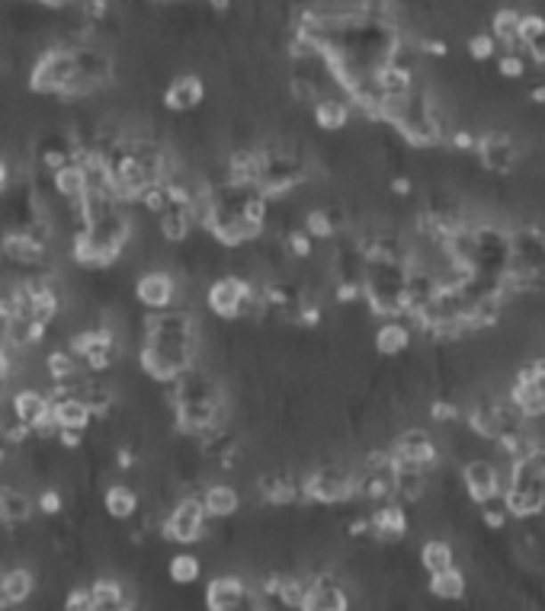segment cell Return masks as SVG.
Segmentation results:
<instances>
[{
    "label": "cell",
    "mask_w": 545,
    "mask_h": 611,
    "mask_svg": "<svg viewBox=\"0 0 545 611\" xmlns=\"http://www.w3.org/2000/svg\"><path fill=\"white\" fill-rule=\"evenodd\" d=\"M411 340H414V330H411L404 320L398 318H388L382 326L376 330V336H372V346H376L378 356L385 358H395L401 356V352H408Z\"/></svg>",
    "instance_id": "cell-23"
},
{
    "label": "cell",
    "mask_w": 545,
    "mask_h": 611,
    "mask_svg": "<svg viewBox=\"0 0 545 611\" xmlns=\"http://www.w3.org/2000/svg\"><path fill=\"white\" fill-rule=\"evenodd\" d=\"M74 80V58L71 45L52 42L48 48H42L39 55L32 58L29 74H26V87L36 96H48V100H61L68 93Z\"/></svg>",
    "instance_id": "cell-2"
},
{
    "label": "cell",
    "mask_w": 545,
    "mask_h": 611,
    "mask_svg": "<svg viewBox=\"0 0 545 611\" xmlns=\"http://www.w3.org/2000/svg\"><path fill=\"white\" fill-rule=\"evenodd\" d=\"M520 10L513 7H500L494 13V20H491V32H494V39L500 42V45H517L520 42Z\"/></svg>",
    "instance_id": "cell-30"
},
{
    "label": "cell",
    "mask_w": 545,
    "mask_h": 611,
    "mask_svg": "<svg viewBox=\"0 0 545 611\" xmlns=\"http://www.w3.org/2000/svg\"><path fill=\"white\" fill-rule=\"evenodd\" d=\"M356 496L353 470L340 464H318L312 474L302 477V500L314 506H340Z\"/></svg>",
    "instance_id": "cell-3"
},
{
    "label": "cell",
    "mask_w": 545,
    "mask_h": 611,
    "mask_svg": "<svg viewBox=\"0 0 545 611\" xmlns=\"http://www.w3.org/2000/svg\"><path fill=\"white\" fill-rule=\"evenodd\" d=\"M372 525V541H382V544H395L408 535V512H404V502H392L385 500L382 506L369 516Z\"/></svg>",
    "instance_id": "cell-18"
},
{
    "label": "cell",
    "mask_w": 545,
    "mask_h": 611,
    "mask_svg": "<svg viewBox=\"0 0 545 611\" xmlns=\"http://www.w3.org/2000/svg\"><path fill=\"white\" fill-rule=\"evenodd\" d=\"M10 413L32 426L52 413V394L36 388V384H20V388L10 390Z\"/></svg>",
    "instance_id": "cell-20"
},
{
    "label": "cell",
    "mask_w": 545,
    "mask_h": 611,
    "mask_svg": "<svg viewBox=\"0 0 545 611\" xmlns=\"http://www.w3.org/2000/svg\"><path fill=\"white\" fill-rule=\"evenodd\" d=\"M36 512L39 516H45V519H58L64 512V496H61V490L58 486H42L39 490V496H36Z\"/></svg>",
    "instance_id": "cell-34"
},
{
    "label": "cell",
    "mask_w": 545,
    "mask_h": 611,
    "mask_svg": "<svg viewBox=\"0 0 545 611\" xmlns=\"http://www.w3.org/2000/svg\"><path fill=\"white\" fill-rule=\"evenodd\" d=\"M206 4H208V10H212V13H228L234 0H206Z\"/></svg>",
    "instance_id": "cell-46"
},
{
    "label": "cell",
    "mask_w": 545,
    "mask_h": 611,
    "mask_svg": "<svg viewBox=\"0 0 545 611\" xmlns=\"http://www.w3.org/2000/svg\"><path fill=\"white\" fill-rule=\"evenodd\" d=\"M36 589H39V576H36V570H32V567H26V564L7 567L4 596H7L10 608H20V605L29 602V599L36 596Z\"/></svg>",
    "instance_id": "cell-24"
},
{
    "label": "cell",
    "mask_w": 545,
    "mask_h": 611,
    "mask_svg": "<svg viewBox=\"0 0 545 611\" xmlns=\"http://www.w3.org/2000/svg\"><path fill=\"white\" fill-rule=\"evenodd\" d=\"M135 205L142 208L144 214H151V218H158V214L170 205L167 183H164V180H158V183H148V186L142 189V196L135 199Z\"/></svg>",
    "instance_id": "cell-33"
},
{
    "label": "cell",
    "mask_w": 545,
    "mask_h": 611,
    "mask_svg": "<svg viewBox=\"0 0 545 611\" xmlns=\"http://www.w3.org/2000/svg\"><path fill=\"white\" fill-rule=\"evenodd\" d=\"M475 151H478L481 164L494 170V173H510L517 167V144H513V138L507 132H484V135H478V148Z\"/></svg>",
    "instance_id": "cell-16"
},
{
    "label": "cell",
    "mask_w": 545,
    "mask_h": 611,
    "mask_svg": "<svg viewBox=\"0 0 545 611\" xmlns=\"http://www.w3.org/2000/svg\"><path fill=\"white\" fill-rule=\"evenodd\" d=\"M510 404L523 420L545 416V372L536 366L520 368L517 382L510 384Z\"/></svg>",
    "instance_id": "cell-8"
},
{
    "label": "cell",
    "mask_w": 545,
    "mask_h": 611,
    "mask_svg": "<svg viewBox=\"0 0 545 611\" xmlns=\"http://www.w3.org/2000/svg\"><path fill=\"white\" fill-rule=\"evenodd\" d=\"M545 36V16L542 13H523L520 16V42Z\"/></svg>",
    "instance_id": "cell-39"
},
{
    "label": "cell",
    "mask_w": 545,
    "mask_h": 611,
    "mask_svg": "<svg viewBox=\"0 0 545 611\" xmlns=\"http://www.w3.org/2000/svg\"><path fill=\"white\" fill-rule=\"evenodd\" d=\"M52 416H55L58 429H80V432H87L94 426V413H90V406L84 404V398H80L77 390H58V394H52Z\"/></svg>",
    "instance_id": "cell-17"
},
{
    "label": "cell",
    "mask_w": 545,
    "mask_h": 611,
    "mask_svg": "<svg viewBox=\"0 0 545 611\" xmlns=\"http://www.w3.org/2000/svg\"><path fill=\"white\" fill-rule=\"evenodd\" d=\"M462 484H465V493H468V500L472 502H488V500H497L500 493H504V484H500V470L491 464L488 458H468L462 464Z\"/></svg>",
    "instance_id": "cell-10"
},
{
    "label": "cell",
    "mask_w": 545,
    "mask_h": 611,
    "mask_svg": "<svg viewBox=\"0 0 545 611\" xmlns=\"http://www.w3.org/2000/svg\"><path fill=\"white\" fill-rule=\"evenodd\" d=\"M256 496L272 509L296 506L302 502V480H296L289 470H266L256 477Z\"/></svg>",
    "instance_id": "cell-11"
},
{
    "label": "cell",
    "mask_w": 545,
    "mask_h": 611,
    "mask_svg": "<svg viewBox=\"0 0 545 611\" xmlns=\"http://www.w3.org/2000/svg\"><path fill=\"white\" fill-rule=\"evenodd\" d=\"M158 538L164 544H176V548H192V544H206L208 538V519L202 509L199 490H186L183 496H176L167 506L164 519H160Z\"/></svg>",
    "instance_id": "cell-1"
},
{
    "label": "cell",
    "mask_w": 545,
    "mask_h": 611,
    "mask_svg": "<svg viewBox=\"0 0 545 611\" xmlns=\"http://www.w3.org/2000/svg\"><path fill=\"white\" fill-rule=\"evenodd\" d=\"M36 516V500L10 480H0V528H26Z\"/></svg>",
    "instance_id": "cell-15"
},
{
    "label": "cell",
    "mask_w": 545,
    "mask_h": 611,
    "mask_svg": "<svg viewBox=\"0 0 545 611\" xmlns=\"http://www.w3.org/2000/svg\"><path fill=\"white\" fill-rule=\"evenodd\" d=\"M52 189L61 202H77L87 192V180H84V167L77 160H68L58 170H52Z\"/></svg>",
    "instance_id": "cell-25"
},
{
    "label": "cell",
    "mask_w": 545,
    "mask_h": 611,
    "mask_svg": "<svg viewBox=\"0 0 545 611\" xmlns=\"http://www.w3.org/2000/svg\"><path fill=\"white\" fill-rule=\"evenodd\" d=\"M282 250H286L289 260H298V262L312 260L314 237L305 228H292V230H286V237H282Z\"/></svg>",
    "instance_id": "cell-32"
},
{
    "label": "cell",
    "mask_w": 545,
    "mask_h": 611,
    "mask_svg": "<svg viewBox=\"0 0 545 611\" xmlns=\"http://www.w3.org/2000/svg\"><path fill=\"white\" fill-rule=\"evenodd\" d=\"M132 292H135V301L142 304L144 310L174 308V304L180 301V278H176V272L151 266V269H144L142 276L135 278Z\"/></svg>",
    "instance_id": "cell-5"
},
{
    "label": "cell",
    "mask_w": 545,
    "mask_h": 611,
    "mask_svg": "<svg viewBox=\"0 0 545 611\" xmlns=\"http://www.w3.org/2000/svg\"><path fill=\"white\" fill-rule=\"evenodd\" d=\"M302 228L308 230L314 240H330V237H337L340 221H337V214L330 212V208H308L302 218Z\"/></svg>",
    "instance_id": "cell-31"
},
{
    "label": "cell",
    "mask_w": 545,
    "mask_h": 611,
    "mask_svg": "<svg viewBox=\"0 0 545 611\" xmlns=\"http://www.w3.org/2000/svg\"><path fill=\"white\" fill-rule=\"evenodd\" d=\"M61 605H64V611H96V599H94V592H90V583L87 586L77 583V586L68 589Z\"/></svg>",
    "instance_id": "cell-35"
},
{
    "label": "cell",
    "mask_w": 545,
    "mask_h": 611,
    "mask_svg": "<svg viewBox=\"0 0 545 611\" xmlns=\"http://www.w3.org/2000/svg\"><path fill=\"white\" fill-rule=\"evenodd\" d=\"M526 45V52L533 55V61L536 64H545V36H539V39H529V42H523Z\"/></svg>",
    "instance_id": "cell-44"
},
{
    "label": "cell",
    "mask_w": 545,
    "mask_h": 611,
    "mask_svg": "<svg viewBox=\"0 0 545 611\" xmlns=\"http://www.w3.org/2000/svg\"><path fill=\"white\" fill-rule=\"evenodd\" d=\"M36 4H39V7H45V10H64L68 4H71V0H36Z\"/></svg>",
    "instance_id": "cell-48"
},
{
    "label": "cell",
    "mask_w": 545,
    "mask_h": 611,
    "mask_svg": "<svg viewBox=\"0 0 545 611\" xmlns=\"http://www.w3.org/2000/svg\"><path fill=\"white\" fill-rule=\"evenodd\" d=\"M84 436H87V432H80V429H58L55 445L64 448V452H80V448H84Z\"/></svg>",
    "instance_id": "cell-40"
},
{
    "label": "cell",
    "mask_w": 545,
    "mask_h": 611,
    "mask_svg": "<svg viewBox=\"0 0 545 611\" xmlns=\"http://www.w3.org/2000/svg\"><path fill=\"white\" fill-rule=\"evenodd\" d=\"M507 512L513 519H536L545 512V480H523V484H507L500 493Z\"/></svg>",
    "instance_id": "cell-12"
},
{
    "label": "cell",
    "mask_w": 545,
    "mask_h": 611,
    "mask_svg": "<svg viewBox=\"0 0 545 611\" xmlns=\"http://www.w3.org/2000/svg\"><path fill=\"white\" fill-rule=\"evenodd\" d=\"M465 586H468V583H465V573L452 564L440 573H430L427 592H430L433 599H443V602H459V599H465Z\"/></svg>",
    "instance_id": "cell-26"
},
{
    "label": "cell",
    "mask_w": 545,
    "mask_h": 611,
    "mask_svg": "<svg viewBox=\"0 0 545 611\" xmlns=\"http://www.w3.org/2000/svg\"><path fill=\"white\" fill-rule=\"evenodd\" d=\"M411 189H414V186H411L408 176H395V180H392V192H395V196H411Z\"/></svg>",
    "instance_id": "cell-45"
},
{
    "label": "cell",
    "mask_w": 545,
    "mask_h": 611,
    "mask_svg": "<svg viewBox=\"0 0 545 611\" xmlns=\"http://www.w3.org/2000/svg\"><path fill=\"white\" fill-rule=\"evenodd\" d=\"M112 13L110 0H80V20H87L94 26H103Z\"/></svg>",
    "instance_id": "cell-38"
},
{
    "label": "cell",
    "mask_w": 545,
    "mask_h": 611,
    "mask_svg": "<svg viewBox=\"0 0 545 611\" xmlns=\"http://www.w3.org/2000/svg\"><path fill=\"white\" fill-rule=\"evenodd\" d=\"M430 470H398V480H395V496L398 502L411 506V502H420L430 490V480H427Z\"/></svg>",
    "instance_id": "cell-28"
},
{
    "label": "cell",
    "mask_w": 545,
    "mask_h": 611,
    "mask_svg": "<svg viewBox=\"0 0 545 611\" xmlns=\"http://www.w3.org/2000/svg\"><path fill=\"white\" fill-rule=\"evenodd\" d=\"M456 151H462V154H475V148H478V135L475 132H468V128H459V132H449V138H446Z\"/></svg>",
    "instance_id": "cell-41"
},
{
    "label": "cell",
    "mask_w": 545,
    "mask_h": 611,
    "mask_svg": "<svg viewBox=\"0 0 545 611\" xmlns=\"http://www.w3.org/2000/svg\"><path fill=\"white\" fill-rule=\"evenodd\" d=\"M158 221V234H160V240L164 244H170V246H183V244H190L192 240V234L199 230V224H196V214H192V208L190 205H174L170 202L164 212L154 218Z\"/></svg>",
    "instance_id": "cell-14"
},
{
    "label": "cell",
    "mask_w": 545,
    "mask_h": 611,
    "mask_svg": "<svg viewBox=\"0 0 545 611\" xmlns=\"http://www.w3.org/2000/svg\"><path fill=\"white\" fill-rule=\"evenodd\" d=\"M10 4H20V0H10Z\"/></svg>",
    "instance_id": "cell-51"
},
{
    "label": "cell",
    "mask_w": 545,
    "mask_h": 611,
    "mask_svg": "<svg viewBox=\"0 0 545 611\" xmlns=\"http://www.w3.org/2000/svg\"><path fill=\"white\" fill-rule=\"evenodd\" d=\"M0 74H4V61H0Z\"/></svg>",
    "instance_id": "cell-50"
},
{
    "label": "cell",
    "mask_w": 545,
    "mask_h": 611,
    "mask_svg": "<svg viewBox=\"0 0 545 611\" xmlns=\"http://www.w3.org/2000/svg\"><path fill=\"white\" fill-rule=\"evenodd\" d=\"M452 564H456V548H452L449 541L430 538L424 548H420V567H424L427 573H440Z\"/></svg>",
    "instance_id": "cell-29"
},
{
    "label": "cell",
    "mask_w": 545,
    "mask_h": 611,
    "mask_svg": "<svg viewBox=\"0 0 545 611\" xmlns=\"http://www.w3.org/2000/svg\"><path fill=\"white\" fill-rule=\"evenodd\" d=\"M312 119L314 125L321 128V132H344L346 125H350L353 119V106L346 96H328V93H321L318 100L312 103Z\"/></svg>",
    "instance_id": "cell-21"
},
{
    "label": "cell",
    "mask_w": 545,
    "mask_h": 611,
    "mask_svg": "<svg viewBox=\"0 0 545 611\" xmlns=\"http://www.w3.org/2000/svg\"><path fill=\"white\" fill-rule=\"evenodd\" d=\"M523 74H526V61H523V55H517V52H504V55L497 58V77L500 80H520Z\"/></svg>",
    "instance_id": "cell-37"
},
{
    "label": "cell",
    "mask_w": 545,
    "mask_h": 611,
    "mask_svg": "<svg viewBox=\"0 0 545 611\" xmlns=\"http://www.w3.org/2000/svg\"><path fill=\"white\" fill-rule=\"evenodd\" d=\"M206 608L208 611L254 608V586H248L244 576H238V573H216L206 583Z\"/></svg>",
    "instance_id": "cell-6"
},
{
    "label": "cell",
    "mask_w": 545,
    "mask_h": 611,
    "mask_svg": "<svg viewBox=\"0 0 545 611\" xmlns=\"http://www.w3.org/2000/svg\"><path fill=\"white\" fill-rule=\"evenodd\" d=\"M202 496V509H206L208 522H228L240 512V490L232 480H212L199 490Z\"/></svg>",
    "instance_id": "cell-13"
},
{
    "label": "cell",
    "mask_w": 545,
    "mask_h": 611,
    "mask_svg": "<svg viewBox=\"0 0 545 611\" xmlns=\"http://www.w3.org/2000/svg\"><path fill=\"white\" fill-rule=\"evenodd\" d=\"M90 592L96 599V611H128L135 608V599L128 592V586L116 576H96L90 583Z\"/></svg>",
    "instance_id": "cell-22"
},
{
    "label": "cell",
    "mask_w": 545,
    "mask_h": 611,
    "mask_svg": "<svg viewBox=\"0 0 545 611\" xmlns=\"http://www.w3.org/2000/svg\"><path fill=\"white\" fill-rule=\"evenodd\" d=\"M206 96H208V87L206 80H202V74L183 71L167 80V87L160 93V103H164L167 112H174V116H190V112H196L206 103Z\"/></svg>",
    "instance_id": "cell-7"
},
{
    "label": "cell",
    "mask_w": 545,
    "mask_h": 611,
    "mask_svg": "<svg viewBox=\"0 0 545 611\" xmlns=\"http://www.w3.org/2000/svg\"><path fill=\"white\" fill-rule=\"evenodd\" d=\"M346 608H350V596H346V586L337 580L334 573H312L308 576L302 611H346Z\"/></svg>",
    "instance_id": "cell-9"
},
{
    "label": "cell",
    "mask_w": 545,
    "mask_h": 611,
    "mask_svg": "<svg viewBox=\"0 0 545 611\" xmlns=\"http://www.w3.org/2000/svg\"><path fill=\"white\" fill-rule=\"evenodd\" d=\"M160 4H174V0H160Z\"/></svg>",
    "instance_id": "cell-49"
},
{
    "label": "cell",
    "mask_w": 545,
    "mask_h": 611,
    "mask_svg": "<svg viewBox=\"0 0 545 611\" xmlns=\"http://www.w3.org/2000/svg\"><path fill=\"white\" fill-rule=\"evenodd\" d=\"M103 512L112 522H132L142 512V490L135 484L116 480L103 490Z\"/></svg>",
    "instance_id": "cell-19"
},
{
    "label": "cell",
    "mask_w": 545,
    "mask_h": 611,
    "mask_svg": "<svg viewBox=\"0 0 545 611\" xmlns=\"http://www.w3.org/2000/svg\"><path fill=\"white\" fill-rule=\"evenodd\" d=\"M430 420L433 422H456L459 420V406L452 400H433L430 404Z\"/></svg>",
    "instance_id": "cell-42"
},
{
    "label": "cell",
    "mask_w": 545,
    "mask_h": 611,
    "mask_svg": "<svg viewBox=\"0 0 545 611\" xmlns=\"http://www.w3.org/2000/svg\"><path fill=\"white\" fill-rule=\"evenodd\" d=\"M202 576V560L192 551H180L167 560V580L174 586H192Z\"/></svg>",
    "instance_id": "cell-27"
},
{
    "label": "cell",
    "mask_w": 545,
    "mask_h": 611,
    "mask_svg": "<svg viewBox=\"0 0 545 611\" xmlns=\"http://www.w3.org/2000/svg\"><path fill=\"white\" fill-rule=\"evenodd\" d=\"M468 55H472L475 61H488V58H494L497 55L494 32H475L472 39H468Z\"/></svg>",
    "instance_id": "cell-36"
},
{
    "label": "cell",
    "mask_w": 545,
    "mask_h": 611,
    "mask_svg": "<svg viewBox=\"0 0 545 611\" xmlns=\"http://www.w3.org/2000/svg\"><path fill=\"white\" fill-rule=\"evenodd\" d=\"M529 100L536 106H545V84H536V87L529 90Z\"/></svg>",
    "instance_id": "cell-47"
},
{
    "label": "cell",
    "mask_w": 545,
    "mask_h": 611,
    "mask_svg": "<svg viewBox=\"0 0 545 611\" xmlns=\"http://www.w3.org/2000/svg\"><path fill=\"white\" fill-rule=\"evenodd\" d=\"M420 52H424V55H430V58H446L449 45L443 39H430V36H427V39L420 42Z\"/></svg>",
    "instance_id": "cell-43"
},
{
    "label": "cell",
    "mask_w": 545,
    "mask_h": 611,
    "mask_svg": "<svg viewBox=\"0 0 545 611\" xmlns=\"http://www.w3.org/2000/svg\"><path fill=\"white\" fill-rule=\"evenodd\" d=\"M71 58H74V77L84 80L96 93H103V87H110L112 80H116V61H112V55L103 45L80 42V45H71Z\"/></svg>",
    "instance_id": "cell-4"
}]
</instances>
